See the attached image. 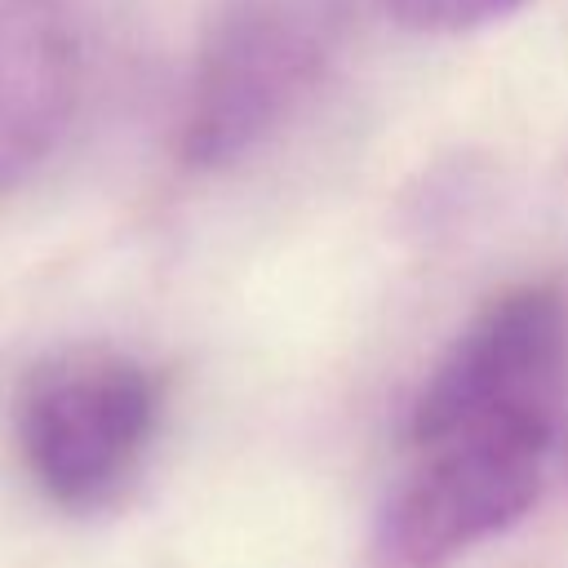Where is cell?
<instances>
[{"label": "cell", "instance_id": "obj_1", "mask_svg": "<svg viewBox=\"0 0 568 568\" xmlns=\"http://www.w3.org/2000/svg\"><path fill=\"white\" fill-rule=\"evenodd\" d=\"M568 422L462 417L408 430V466L390 484L364 568H453L546 497Z\"/></svg>", "mask_w": 568, "mask_h": 568}, {"label": "cell", "instance_id": "obj_2", "mask_svg": "<svg viewBox=\"0 0 568 568\" xmlns=\"http://www.w3.org/2000/svg\"><path fill=\"white\" fill-rule=\"evenodd\" d=\"M342 36V0H222L186 80L178 160L213 173L253 155L320 89Z\"/></svg>", "mask_w": 568, "mask_h": 568}, {"label": "cell", "instance_id": "obj_3", "mask_svg": "<svg viewBox=\"0 0 568 568\" xmlns=\"http://www.w3.org/2000/svg\"><path fill=\"white\" fill-rule=\"evenodd\" d=\"M164 417V382L115 346L40 359L13 399V439L31 484L71 515L115 506L142 475Z\"/></svg>", "mask_w": 568, "mask_h": 568}, {"label": "cell", "instance_id": "obj_4", "mask_svg": "<svg viewBox=\"0 0 568 568\" xmlns=\"http://www.w3.org/2000/svg\"><path fill=\"white\" fill-rule=\"evenodd\" d=\"M462 417L568 422V297L555 284L501 288L430 364L408 430Z\"/></svg>", "mask_w": 568, "mask_h": 568}, {"label": "cell", "instance_id": "obj_5", "mask_svg": "<svg viewBox=\"0 0 568 568\" xmlns=\"http://www.w3.org/2000/svg\"><path fill=\"white\" fill-rule=\"evenodd\" d=\"M80 98L71 0H0V195L62 142Z\"/></svg>", "mask_w": 568, "mask_h": 568}, {"label": "cell", "instance_id": "obj_6", "mask_svg": "<svg viewBox=\"0 0 568 568\" xmlns=\"http://www.w3.org/2000/svg\"><path fill=\"white\" fill-rule=\"evenodd\" d=\"M524 0H377V9L417 36H462L479 31L488 22H501L519 9Z\"/></svg>", "mask_w": 568, "mask_h": 568}]
</instances>
